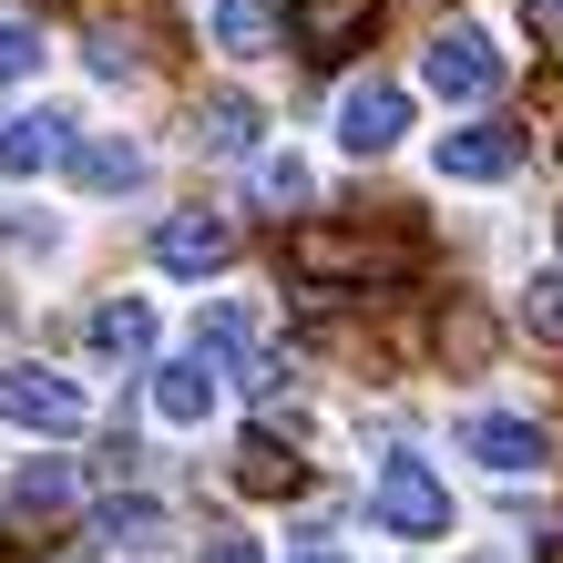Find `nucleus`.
<instances>
[{"mask_svg":"<svg viewBox=\"0 0 563 563\" xmlns=\"http://www.w3.org/2000/svg\"><path fill=\"white\" fill-rule=\"evenodd\" d=\"M389 267H400V246H369L349 225H297L287 236V277H308V287H369Z\"/></svg>","mask_w":563,"mask_h":563,"instance_id":"nucleus-1","label":"nucleus"},{"mask_svg":"<svg viewBox=\"0 0 563 563\" xmlns=\"http://www.w3.org/2000/svg\"><path fill=\"white\" fill-rule=\"evenodd\" d=\"M369 512L389 522V533H410V543H441L451 533V492L430 482V461H389V472L369 482Z\"/></svg>","mask_w":563,"mask_h":563,"instance_id":"nucleus-2","label":"nucleus"},{"mask_svg":"<svg viewBox=\"0 0 563 563\" xmlns=\"http://www.w3.org/2000/svg\"><path fill=\"white\" fill-rule=\"evenodd\" d=\"M195 358H216L225 379H267V308H256V297H206Z\"/></svg>","mask_w":563,"mask_h":563,"instance_id":"nucleus-3","label":"nucleus"},{"mask_svg":"<svg viewBox=\"0 0 563 563\" xmlns=\"http://www.w3.org/2000/svg\"><path fill=\"white\" fill-rule=\"evenodd\" d=\"M420 82L441 92V103H482V92L503 82V52H492L482 31H441V42H430V62H420Z\"/></svg>","mask_w":563,"mask_h":563,"instance_id":"nucleus-4","label":"nucleus"},{"mask_svg":"<svg viewBox=\"0 0 563 563\" xmlns=\"http://www.w3.org/2000/svg\"><path fill=\"white\" fill-rule=\"evenodd\" d=\"M225 256H236V225L206 216V206H185V216L154 225V267H175V277H216Z\"/></svg>","mask_w":563,"mask_h":563,"instance_id":"nucleus-5","label":"nucleus"},{"mask_svg":"<svg viewBox=\"0 0 563 563\" xmlns=\"http://www.w3.org/2000/svg\"><path fill=\"white\" fill-rule=\"evenodd\" d=\"M400 134H410V92L400 82H349L339 92V144L349 154H389Z\"/></svg>","mask_w":563,"mask_h":563,"instance_id":"nucleus-6","label":"nucleus"},{"mask_svg":"<svg viewBox=\"0 0 563 563\" xmlns=\"http://www.w3.org/2000/svg\"><path fill=\"white\" fill-rule=\"evenodd\" d=\"M0 420H21V430H82V389L73 379H52V369H0Z\"/></svg>","mask_w":563,"mask_h":563,"instance_id":"nucleus-7","label":"nucleus"},{"mask_svg":"<svg viewBox=\"0 0 563 563\" xmlns=\"http://www.w3.org/2000/svg\"><path fill=\"white\" fill-rule=\"evenodd\" d=\"M369 21H379V0H297L287 11V31H297L308 62H349L358 42H369Z\"/></svg>","mask_w":563,"mask_h":563,"instance_id":"nucleus-8","label":"nucleus"},{"mask_svg":"<svg viewBox=\"0 0 563 563\" xmlns=\"http://www.w3.org/2000/svg\"><path fill=\"white\" fill-rule=\"evenodd\" d=\"M522 164V134L512 123H461V134H441V175L451 185H503Z\"/></svg>","mask_w":563,"mask_h":563,"instance_id":"nucleus-9","label":"nucleus"},{"mask_svg":"<svg viewBox=\"0 0 563 563\" xmlns=\"http://www.w3.org/2000/svg\"><path fill=\"white\" fill-rule=\"evenodd\" d=\"M62 154H73V113L42 103V113H11V123H0V175H11V185L21 175H52Z\"/></svg>","mask_w":563,"mask_h":563,"instance_id":"nucleus-10","label":"nucleus"},{"mask_svg":"<svg viewBox=\"0 0 563 563\" xmlns=\"http://www.w3.org/2000/svg\"><path fill=\"white\" fill-rule=\"evenodd\" d=\"M461 451H472V461H492V472H533V461H543V420L482 410V420H461Z\"/></svg>","mask_w":563,"mask_h":563,"instance_id":"nucleus-11","label":"nucleus"},{"mask_svg":"<svg viewBox=\"0 0 563 563\" xmlns=\"http://www.w3.org/2000/svg\"><path fill=\"white\" fill-rule=\"evenodd\" d=\"M216 379H225L216 358H164V369H154V410L175 420V430H195V420L216 410Z\"/></svg>","mask_w":563,"mask_h":563,"instance_id":"nucleus-12","label":"nucleus"},{"mask_svg":"<svg viewBox=\"0 0 563 563\" xmlns=\"http://www.w3.org/2000/svg\"><path fill=\"white\" fill-rule=\"evenodd\" d=\"M308 482V461H297L277 430H246L236 441V492H256V503H277V492H297Z\"/></svg>","mask_w":563,"mask_h":563,"instance_id":"nucleus-13","label":"nucleus"},{"mask_svg":"<svg viewBox=\"0 0 563 563\" xmlns=\"http://www.w3.org/2000/svg\"><path fill=\"white\" fill-rule=\"evenodd\" d=\"M82 503V482H73V461H31V472L11 482V522H62Z\"/></svg>","mask_w":563,"mask_h":563,"instance_id":"nucleus-14","label":"nucleus"},{"mask_svg":"<svg viewBox=\"0 0 563 563\" xmlns=\"http://www.w3.org/2000/svg\"><path fill=\"white\" fill-rule=\"evenodd\" d=\"M73 175H82L92 195H134V185H144V144H123V134H92V144H73Z\"/></svg>","mask_w":563,"mask_h":563,"instance_id":"nucleus-15","label":"nucleus"},{"mask_svg":"<svg viewBox=\"0 0 563 563\" xmlns=\"http://www.w3.org/2000/svg\"><path fill=\"white\" fill-rule=\"evenodd\" d=\"M92 349L103 358H144L154 349V308L144 297H103V308H92Z\"/></svg>","mask_w":563,"mask_h":563,"instance_id":"nucleus-16","label":"nucleus"},{"mask_svg":"<svg viewBox=\"0 0 563 563\" xmlns=\"http://www.w3.org/2000/svg\"><path fill=\"white\" fill-rule=\"evenodd\" d=\"M195 144H206V154H246V144H256V103H246V92L195 103Z\"/></svg>","mask_w":563,"mask_h":563,"instance_id":"nucleus-17","label":"nucleus"},{"mask_svg":"<svg viewBox=\"0 0 563 563\" xmlns=\"http://www.w3.org/2000/svg\"><path fill=\"white\" fill-rule=\"evenodd\" d=\"M441 358H451V369H482V358H492V318L451 297V308H441Z\"/></svg>","mask_w":563,"mask_h":563,"instance_id":"nucleus-18","label":"nucleus"},{"mask_svg":"<svg viewBox=\"0 0 563 563\" xmlns=\"http://www.w3.org/2000/svg\"><path fill=\"white\" fill-rule=\"evenodd\" d=\"M216 42H225V52H267V42H277L267 0H216Z\"/></svg>","mask_w":563,"mask_h":563,"instance_id":"nucleus-19","label":"nucleus"},{"mask_svg":"<svg viewBox=\"0 0 563 563\" xmlns=\"http://www.w3.org/2000/svg\"><path fill=\"white\" fill-rule=\"evenodd\" d=\"M522 339L563 349V277H533V287H522Z\"/></svg>","mask_w":563,"mask_h":563,"instance_id":"nucleus-20","label":"nucleus"},{"mask_svg":"<svg viewBox=\"0 0 563 563\" xmlns=\"http://www.w3.org/2000/svg\"><path fill=\"white\" fill-rule=\"evenodd\" d=\"M256 195H267V206H308V164L297 154H256Z\"/></svg>","mask_w":563,"mask_h":563,"instance_id":"nucleus-21","label":"nucleus"},{"mask_svg":"<svg viewBox=\"0 0 563 563\" xmlns=\"http://www.w3.org/2000/svg\"><path fill=\"white\" fill-rule=\"evenodd\" d=\"M154 533H164V512H154V503H113V512H103V543H123V553H144Z\"/></svg>","mask_w":563,"mask_h":563,"instance_id":"nucleus-22","label":"nucleus"},{"mask_svg":"<svg viewBox=\"0 0 563 563\" xmlns=\"http://www.w3.org/2000/svg\"><path fill=\"white\" fill-rule=\"evenodd\" d=\"M31 62H42V42H31V31H21V21H0V82H21V73H31Z\"/></svg>","mask_w":563,"mask_h":563,"instance_id":"nucleus-23","label":"nucleus"},{"mask_svg":"<svg viewBox=\"0 0 563 563\" xmlns=\"http://www.w3.org/2000/svg\"><path fill=\"white\" fill-rule=\"evenodd\" d=\"M522 31H533L543 52H563V0H522Z\"/></svg>","mask_w":563,"mask_h":563,"instance_id":"nucleus-24","label":"nucleus"},{"mask_svg":"<svg viewBox=\"0 0 563 563\" xmlns=\"http://www.w3.org/2000/svg\"><path fill=\"white\" fill-rule=\"evenodd\" d=\"M195 563H267V553H256V533H206V553H195Z\"/></svg>","mask_w":563,"mask_h":563,"instance_id":"nucleus-25","label":"nucleus"},{"mask_svg":"<svg viewBox=\"0 0 563 563\" xmlns=\"http://www.w3.org/2000/svg\"><path fill=\"white\" fill-rule=\"evenodd\" d=\"M297 563H349V553H328V543H308V553H297Z\"/></svg>","mask_w":563,"mask_h":563,"instance_id":"nucleus-26","label":"nucleus"},{"mask_svg":"<svg viewBox=\"0 0 563 563\" xmlns=\"http://www.w3.org/2000/svg\"><path fill=\"white\" fill-rule=\"evenodd\" d=\"M543 563H563V533H553V543H543Z\"/></svg>","mask_w":563,"mask_h":563,"instance_id":"nucleus-27","label":"nucleus"}]
</instances>
